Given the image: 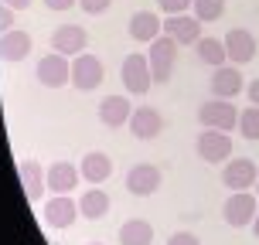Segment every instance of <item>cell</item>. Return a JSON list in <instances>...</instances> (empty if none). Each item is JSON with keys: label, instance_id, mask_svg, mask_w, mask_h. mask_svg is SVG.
<instances>
[{"label": "cell", "instance_id": "obj_1", "mask_svg": "<svg viewBox=\"0 0 259 245\" xmlns=\"http://www.w3.org/2000/svg\"><path fill=\"white\" fill-rule=\"evenodd\" d=\"M198 123L205 129H225V133H232L239 129V109H235L229 99H208V103L198 106Z\"/></svg>", "mask_w": 259, "mask_h": 245}, {"label": "cell", "instance_id": "obj_2", "mask_svg": "<svg viewBox=\"0 0 259 245\" xmlns=\"http://www.w3.org/2000/svg\"><path fill=\"white\" fill-rule=\"evenodd\" d=\"M150 75H154V85H164L170 75H174V62H178V41L160 34L157 41H150Z\"/></svg>", "mask_w": 259, "mask_h": 245}, {"label": "cell", "instance_id": "obj_3", "mask_svg": "<svg viewBox=\"0 0 259 245\" xmlns=\"http://www.w3.org/2000/svg\"><path fill=\"white\" fill-rule=\"evenodd\" d=\"M194 150H198V157L205 164H225V160H232V140H229L225 129H201Z\"/></svg>", "mask_w": 259, "mask_h": 245}, {"label": "cell", "instance_id": "obj_4", "mask_svg": "<svg viewBox=\"0 0 259 245\" xmlns=\"http://www.w3.org/2000/svg\"><path fill=\"white\" fill-rule=\"evenodd\" d=\"M106 78V68H103V58H96V55H75L72 58V85L78 92H92L99 89Z\"/></svg>", "mask_w": 259, "mask_h": 245}, {"label": "cell", "instance_id": "obj_5", "mask_svg": "<svg viewBox=\"0 0 259 245\" xmlns=\"http://www.w3.org/2000/svg\"><path fill=\"white\" fill-rule=\"evenodd\" d=\"M256 211H259V198H256V194L235 191V194L225 198V205H222V218L229 221L232 228H246V225H252Z\"/></svg>", "mask_w": 259, "mask_h": 245}, {"label": "cell", "instance_id": "obj_6", "mask_svg": "<svg viewBox=\"0 0 259 245\" xmlns=\"http://www.w3.org/2000/svg\"><path fill=\"white\" fill-rule=\"evenodd\" d=\"M119 75H123V85H126L130 95H143V92L154 89L150 62H147L143 55H126V58H123V68H119Z\"/></svg>", "mask_w": 259, "mask_h": 245}, {"label": "cell", "instance_id": "obj_7", "mask_svg": "<svg viewBox=\"0 0 259 245\" xmlns=\"http://www.w3.org/2000/svg\"><path fill=\"white\" fill-rule=\"evenodd\" d=\"M160 184H164V174L157 164H133L126 170V191L133 198H150V194H157Z\"/></svg>", "mask_w": 259, "mask_h": 245}, {"label": "cell", "instance_id": "obj_8", "mask_svg": "<svg viewBox=\"0 0 259 245\" xmlns=\"http://www.w3.org/2000/svg\"><path fill=\"white\" fill-rule=\"evenodd\" d=\"M34 75H38V82L45 85V89H62L65 82H72V62H68L65 55L52 52V55H45V58L38 62Z\"/></svg>", "mask_w": 259, "mask_h": 245}, {"label": "cell", "instance_id": "obj_9", "mask_svg": "<svg viewBox=\"0 0 259 245\" xmlns=\"http://www.w3.org/2000/svg\"><path fill=\"white\" fill-rule=\"evenodd\" d=\"M256 177H259V167L249 160V157H232V160H225L222 184H225L229 191H249V187H256Z\"/></svg>", "mask_w": 259, "mask_h": 245}, {"label": "cell", "instance_id": "obj_10", "mask_svg": "<svg viewBox=\"0 0 259 245\" xmlns=\"http://www.w3.org/2000/svg\"><path fill=\"white\" fill-rule=\"evenodd\" d=\"M126 126L137 140H157L164 133V116H160V109H154V106H137Z\"/></svg>", "mask_w": 259, "mask_h": 245}, {"label": "cell", "instance_id": "obj_11", "mask_svg": "<svg viewBox=\"0 0 259 245\" xmlns=\"http://www.w3.org/2000/svg\"><path fill=\"white\" fill-rule=\"evenodd\" d=\"M45 181H48V191L52 194H72L82 181V170L68 160H55L52 167L45 170Z\"/></svg>", "mask_w": 259, "mask_h": 245}, {"label": "cell", "instance_id": "obj_12", "mask_svg": "<svg viewBox=\"0 0 259 245\" xmlns=\"http://www.w3.org/2000/svg\"><path fill=\"white\" fill-rule=\"evenodd\" d=\"M246 89V78L239 72V65H219L211 72V95L215 99H232Z\"/></svg>", "mask_w": 259, "mask_h": 245}, {"label": "cell", "instance_id": "obj_13", "mask_svg": "<svg viewBox=\"0 0 259 245\" xmlns=\"http://www.w3.org/2000/svg\"><path fill=\"white\" fill-rule=\"evenodd\" d=\"M85 31L78 24H62V27H55L52 31V52L65 55V58H75V55L85 52Z\"/></svg>", "mask_w": 259, "mask_h": 245}, {"label": "cell", "instance_id": "obj_14", "mask_svg": "<svg viewBox=\"0 0 259 245\" xmlns=\"http://www.w3.org/2000/svg\"><path fill=\"white\" fill-rule=\"evenodd\" d=\"M225 55H229L232 65L252 62V58H256V38H252V31H246V27H232V31L225 34Z\"/></svg>", "mask_w": 259, "mask_h": 245}, {"label": "cell", "instance_id": "obj_15", "mask_svg": "<svg viewBox=\"0 0 259 245\" xmlns=\"http://www.w3.org/2000/svg\"><path fill=\"white\" fill-rule=\"evenodd\" d=\"M78 215H82V211H78V201H72L68 194H55V198H48V205H45V221H48L52 228L75 225Z\"/></svg>", "mask_w": 259, "mask_h": 245}, {"label": "cell", "instance_id": "obj_16", "mask_svg": "<svg viewBox=\"0 0 259 245\" xmlns=\"http://www.w3.org/2000/svg\"><path fill=\"white\" fill-rule=\"evenodd\" d=\"M198 31H201V21L194 14H170L164 21V34L178 44H198Z\"/></svg>", "mask_w": 259, "mask_h": 245}, {"label": "cell", "instance_id": "obj_17", "mask_svg": "<svg viewBox=\"0 0 259 245\" xmlns=\"http://www.w3.org/2000/svg\"><path fill=\"white\" fill-rule=\"evenodd\" d=\"M130 116H133V106H130L126 95H106L103 103H99V119H103V126H109V129L126 126Z\"/></svg>", "mask_w": 259, "mask_h": 245}, {"label": "cell", "instance_id": "obj_18", "mask_svg": "<svg viewBox=\"0 0 259 245\" xmlns=\"http://www.w3.org/2000/svg\"><path fill=\"white\" fill-rule=\"evenodd\" d=\"M164 34V21L157 17L154 11H137L130 17V38L133 41H143V44H150Z\"/></svg>", "mask_w": 259, "mask_h": 245}, {"label": "cell", "instance_id": "obj_19", "mask_svg": "<svg viewBox=\"0 0 259 245\" xmlns=\"http://www.w3.org/2000/svg\"><path fill=\"white\" fill-rule=\"evenodd\" d=\"M17 174H21V187H24L27 201H38L41 194L48 191V181H45V167H41L38 160H21L17 164Z\"/></svg>", "mask_w": 259, "mask_h": 245}, {"label": "cell", "instance_id": "obj_20", "mask_svg": "<svg viewBox=\"0 0 259 245\" xmlns=\"http://www.w3.org/2000/svg\"><path fill=\"white\" fill-rule=\"evenodd\" d=\"M78 170H82V177L89 184H103L113 177V160L103 154V150H92V154L82 157V164H78Z\"/></svg>", "mask_w": 259, "mask_h": 245}, {"label": "cell", "instance_id": "obj_21", "mask_svg": "<svg viewBox=\"0 0 259 245\" xmlns=\"http://www.w3.org/2000/svg\"><path fill=\"white\" fill-rule=\"evenodd\" d=\"M31 55V34L27 31H7L0 34V58L4 62H24Z\"/></svg>", "mask_w": 259, "mask_h": 245}, {"label": "cell", "instance_id": "obj_22", "mask_svg": "<svg viewBox=\"0 0 259 245\" xmlns=\"http://www.w3.org/2000/svg\"><path fill=\"white\" fill-rule=\"evenodd\" d=\"M154 242V225L143 218H130L119 225V245H150Z\"/></svg>", "mask_w": 259, "mask_h": 245}, {"label": "cell", "instance_id": "obj_23", "mask_svg": "<svg viewBox=\"0 0 259 245\" xmlns=\"http://www.w3.org/2000/svg\"><path fill=\"white\" fill-rule=\"evenodd\" d=\"M78 211H82L89 221L106 218V215H109V194H106L103 187H89V191L78 198Z\"/></svg>", "mask_w": 259, "mask_h": 245}, {"label": "cell", "instance_id": "obj_24", "mask_svg": "<svg viewBox=\"0 0 259 245\" xmlns=\"http://www.w3.org/2000/svg\"><path fill=\"white\" fill-rule=\"evenodd\" d=\"M198 58L205 65H211V68H219V65H225V41H219V38H198Z\"/></svg>", "mask_w": 259, "mask_h": 245}, {"label": "cell", "instance_id": "obj_25", "mask_svg": "<svg viewBox=\"0 0 259 245\" xmlns=\"http://www.w3.org/2000/svg\"><path fill=\"white\" fill-rule=\"evenodd\" d=\"M191 14L201 21V24H211V21H219L222 14H225V0H194Z\"/></svg>", "mask_w": 259, "mask_h": 245}, {"label": "cell", "instance_id": "obj_26", "mask_svg": "<svg viewBox=\"0 0 259 245\" xmlns=\"http://www.w3.org/2000/svg\"><path fill=\"white\" fill-rule=\"evenodd\" d=\"M239 133L246 140H259V106H249L246 113H239Z\"/></svg>", "mask_w": 259, "mask_h": 245}, {"label": "cell", "instance_id": "obj_27", "mask_svg": "<svg viewBox=\"0 0 259 245\" xmlns=\"http://www.w3.org/2000/svg\"><path fill=\"white\" fill-rule=\"evenodd\" d=\"M157 4H160V11L170 17V14H188L194 0H157Z\"/></svg>", "mask_w": 259, "mask_h": 245}, {"label": "cell", "instance_id": "obj_28", "mask_svg": "<svg viewBox=\"0 0 259 245\" xmlns=\"http://www.w3.org/2000/svg\"><path fill=\"white\" fill-rule=\"evenodd\" d=\"M109 4H113V0H78V7L89 14V17H99V14H106V11H109Z\"/></svg>", "mask_w": 259, "mask_h": 245}, {"label": "cell", "instance_id": "obj_29", "mask_svg": "<svg viewBox=\"0 0 259 245\" xmlns=\"http://www.w3.org/2000/svg\"><path fill=\"white\" fill-rule=\"evenodd\" d=\"M167 245H201V238H198L194 232H174L167 238Z\"/></svg>", "mask_w": 259, "mask_h": 245}, {"label": "cell", "instance_id": "obj_30", "mask_svg": "<svg viewBox=\"0 0 259 245\" xmlns=\"http://www.w3.org/2000/svg\"><path fill=\"white\" fill-rule=\"evenodd\" d=\"M7 31H14V7L0 4V34H7Z\"/></svg>", "mask_w": 259, "mask_h": 245}, {"label": "cell", "instance_id": "obj_31", "mask_svg": "<svg viewBox=\"0 0 259 245\" xmlns=\"http://www.w3.org/2000/svg\"><path fill=\"white\" fill-rule=\"evenodd\" d=\"M78 0H45V7L48 11H68V7H75Z\"/></svg>", "mask_w": 259, "mask_h": 245}, {"label": "cell", "instance_id": "obj_32", "mask_svg": "<svg viewBox=\"0 0 259 245\" xmlns=\"http://www.w3.org/2000/svg\"><path fill=\"white\" fill-rule=\"evenodd\" d=\"M246 92H249V106H259V78L252 85H246Z\"/></svg>", "mask_w": 259, "mask_h": 245}, {"label": "cell", "instance_id": "obj_33", "mask_svg": "<svg viewBox=\"0 0 259 245\" xmlns=\"http://www.w3.org/2000/svg\"><path fill=\"white\" fill-rule=\"evenodd\" d=\"M0 4H7V7H14V11H24V7H31V0H0Z\"/></svg>", "mask_w": 259, "mask_h": 245}, {"label": "cell", "instance_id": "obj_34", "mask_svg": "<svg viewBox=\"0 0 259 245\" xmlns=\"http://www.w3.org/2000/svg\"><path fill=\"white\" fill-rule=\"evenodd\" d=\"M252 235L259 238V211H256V218H252Z\"/></svg>", "mask_w": 259, "mask_h": 245}, {"label": "cell", "instance_id": "obj_35", "mask_svg": "<svg viewBox=\"0 0 259 245\" xmlns=\"http://www.w3.org/2000/svg\"><path fill=\"white\" fill-rule=\"evenodd\" d=\"M256 198H259V177H256Z\"/></svg>", "mask_w": 259, "mask_h": 245}, {"label": "cell", "instance_id": "obj_36", "mask_svg": "<svg viewBox=\"0 0 259 245\" xmlns=\"http://www.w3.org/2000/svg\"><path fill=\"white\" fill-rule=\"evenodd\" d=\"M89 245H103V242H89Z\"/></svg>", "mask_w": 259, "mask_h": 245}]
</instances>
